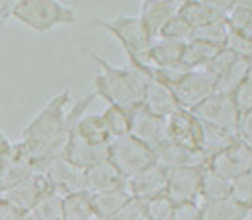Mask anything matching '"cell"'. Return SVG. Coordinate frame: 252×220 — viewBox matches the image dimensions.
<instances>
[{
  "label": "cell",
  "instance_id": "cell-1",
  "mask_svg": "<svg viewBox=\"0 0 252 220\" xmlns=\"http://www.w3.org/2000/svg\"><path fill=\"white\" fill-rule=\"evenodd\" d=\"M88 56L98 64V72L94 76V96L106 100L108 106L137 110L151 78L131 64L114 66L92 51H88Z\"/></svg>",
  "mask_w": 252,
  "mask_h": 220
},
{
  "label": "cell",
  "instance_id": "cell-2",
  "mask_svg": "<svg viewBox=\"0 0 252 220\" xmlns=\"http://www.w3.org/2000/svg\"><path fill=\"white\" fill-rule=\"evenodd\" d=\"M12 18L39 33L76 24L74 10L57 0H16Z\"/></svg>",
  "mask_w": 252,
  "mask_h": 220
},
{
  "label": "cell",
  "instance_id": "cell-3",
  "mask_svg": "<svg viewBox=\"0 0 252 220\" xmlns=\"http://www.w3.org/2000/svg\"><path fill=\"white\" fill-rule=\"evenodd\" d=\"M88 26H96L114 35V39L126 51L129 64H147V53L151 47V39L145 33L139 16H116L112 20H90Z\"/></svg>",
  "mask_w": 252,
  "mask_h": 220
},
{
  "label": "cell",
  "instance_id": "cell-4",
  "mask_svg": "<svg viewBox=\"0 0 252 220\" xmlns=\"http://www.w3.org/2000/svg\"><path fill=\"white\" fill-rule=\"evenodd\" d=\"M108 160L116 165V169L126 177L131 179L143 169L157 164V154L153 148L137 140L133 135H126L120 138H114L108 146Z\"/></svg>",
  "mask_w": 252,
  "mask_h": 220
},
{
  "label": "cell",
  "instance_id": "cell-5",
  "mask_svg": "<svg viewBox=\"0 0 252 220\" xmlns=\"http://www.w3.org/2000/svg\"><path fill=\"white\" fill-rule=\"evenodd\" d=\"M201 123L231 131L237 135L239 123L243 113L237 106L235 94H227V92H213L209 98H205L195 110H191Z\"/></svg>",
  "mask_w": 252,
  "mask_h": 220
},
{
  "label": "cell",
  "instance_id": "cell-6",
  "mask_svg": "<svg viewBox=\"0 0 252 220\" xmlns=\"http://www.w3.org/2000/svg\"><path fill=\"white\" fill-rule=\"evenodd\" d=\"M170 90L178 106L191 111L215 92V80L205 70H180Z\"/></svg>",
  "mask_w": 252,
  "mask_h": 220
},
{
  "label": "cell",
  "instance_id": "cell-7",
  "mask_svg": "<svg viewBox=\"0 0 252 220\" xmlns=\"http://www.w3.org/2000/svg\"><path fill=\"white\" fill-rule=\"evenodd\" d=\"M203 169L205 165H182L168 169L166 195L174 205L199 203Z\"/></svg>",
  "mask_w": 252,
  "mask_h": 220
},
{
  "label": "cell",
  "instance_id": "cell-8",
  "mask_svg": "<svg viewBox=\"0 0 252 220\" xmlns=\"http://www.w3.org/2000/svg\"><path fill=\"white\" fill-rule=\"evenodd\" d=\"M166 138L178 146L188 148L191 152H201L203 123L193 111L180 108L166 119Z\"/></svg>",
  "mask_w": 252,
  "mask_h": 220
},
{
  "label": "cell",
  "instance_id": "cell-9",
  "mask_svg": "<svg viewBox=\"0 0 252 220\" xmlns=\"http://www.w3.org/2000/svg\"><path fill=\"white\" fill-rule=\"evenodd\" d=\"M205 165L217 171L219 175L231 181H237L239 177L247 175L252 169V146L243 142L241 138H237L233 144H229L227 148L211 156Z\"/></svg>",
  "mask_w": 252,
  "mask_h": 220
},
{
  "label": "cell",
  "instance_id": "cell-10",
  "mask_svg": "<svg viewBox=\"0 0 252 220\" xmlns=\"http://www.w3.org/2000/svg\"><path fill=\"white\" fill-rule=\"evenodd\" d=\"M51 191H53V187H51L49 179L45 177V173L35 171L0 197L10 207H14L20 215H24V213H32L39 205V201Z\"/></svg>",
  "mask_w": 252,
  "mask_h": 220
},
{
  "label": "cell",
  "instance_id": "cell-11",
  "mask_svg": "<svg viewBox=\"0 0 252 220\" xmlns=\"http://www.w3.org/2000/svg\"><path fill=\"white\" fill-rule=\"evenodd\" d=\"M35 173L22 142H12V146L0 152V195L16 187L20 181Z\"/></svg>",
  "mask_w": 252,
  "mask_h": 220
},
{
  "label": "cell",
  "instance_id": "cell-12",
  "mask_svg": "<svg viewBox=\"0 0 252 220\" xmlns=\"http://www.w3.org/2000/svg\"><path fill=\"white\" fill-rule=\"evenodd\" d=\"M233 2H215V0H184L178 2V14L188 22L193 33L213 22L227 20Z\"/></svg>",
  "mask_w": 252,
  "mask_h": 220
},
{
  "label": "cell",
  "instance_id": "cell-13",
  "mask_svg": "<svg viewBox=\"0 0 252 220\" xmlns=\"http://www.w3.org/2000/svg\"><path fill=\"white\" fill-rule=\"evenodd\" d=\"M166 181H168V169L157 162L151 167L143 169L141 173H137L135 177L127 179V189L133 199L149 201L153 197L166 193Z\"/></svg>",
  "mask_w": 252,
  "mask_h": 220
},
{
  "label": "cell",
  "instance_id": "cell-14",
  "mask_svg": "<svg viewBox=\"0 0 252 220\" xmlns=\"http://www.w3.org/2000/svg\"><path fill=\"white\" fill-rule=\"evenodd\" d=\"M137 140L147 144L149 148H157L166 140V119L158 117L145 108H137L133 111V121H131V133Z\"/></svg>",
  "mask_w": 252,
  "mask_h": 220
},
{
  "label": "cell",
  "instance_id": "cell-15",
  "mask_svg": "<svg viewBox=\"0 0 252 220\" xmlns=\"http://www.w3.org/2000/svg\"><path fill=\"white\" fill-rule=\"evenodd\" d=\"M45 177L49 179L53 191L61 197H66L70 193L86 191L84 189V169L72 165L64 158H59L43 169Z\"/></svg>",
  "mask_w": 252,
  "mask_h": 220
},
{
  "label": "cell",
  "instance_id": "cell-16",
  "mask_svg": "<svg viewBox=\"0 0 252 220\" xmlns=\"http://www.w3.org/2000/svg\"><path fill=\"white\" fill-rule=\"evenodd\" d=\"M178 12V2L172 0H145L141 2V10H139V20L141 26L145 29V33L149 35L151 41H155L162 29V26Z\"/></svg>",
  "mask_w": 252,
  "mask_h": 220
},
{
  "label": "cell",
  "instance_id": "cell-17",
  "mask_svg": "<svg viewBox=\"0 0 252 220\" xmlns=\"http://www.w3.org/2000/svg\"><path fill=\"white\" fill-rule=\"evenodd\" d=\"M127 185V179L116 169V165L110 160L92 165L84 171V189L90 195L106 193L114 189H122Z\"/></svg>",
  "mask_w": 252,
  "mask_h": 220
},
{
  "label": "cell",
  "instance_id": "cell-18",
  "mask_svg": "<svg viewBox=\"0 0 252 220\" xmlns=\"http://www.w3.org/2000/svg\"><path fill=\"white\" fill-rule=\"evenodd\" d=\"M184 45L186 43L157 37L149 47L147 64H151L158 70H182Z\"/></svg>",
  "mask_w": 252,
  "mask_h": 220
},
{
  "label": "cell",
  "instance_id": "cell-19",
  "mask_svg": "<svg viewBox=\"0 0 252 220\" xmlns=\"http://www.w3.org/2000/svg\"><path fill=\"white\" fill-rule=\"evenodd\" d=\"M108 146H92V144L80 140L78 137L70 135L68 142H66V148H64L63 158L66 162H70L72 165H76V167L86 171L88 167L108 160Z\"/></svg>",
  "mask_w": 252,
  "mask_h": 220
},
{
  "label": "cell",
  "instance_id": "cell-20",
  "mask_svg": "<svg viewBox=\"0 0 252 220\" xmlns=\"http://www.w3.org/2000/svg\"><path fill=\"white\" fill-rule=\"evenodd\" d=\"M141 108H145L147 111H151L158 117H164V119H168L174 111L180 110L172 90L160 82H155V80H149L145 94H143V100H141Z\"/></svg>",
  "mask_w": 252,
  "mask_h": 220
},
{
  "label": "cell",
  "instance_id": "cell-21",
  "mask_svg": "<svg viewBox=\"0 0 252 220\" xmlns=\"http://www.w3.org/2000/svg\"><path fill=\"white\" fill-rule=\"evenodd\" d=\"M70 135L78 137L80 140L92 144V146H108L112 142L110 131L106 127V121L102 117V113H86L78 119V123L74 125V129L70 131Z\"/></svg>",
  "mask_w": 252,
  "mask_h": 220
},
{
  "label": "cell",
  "instance_id": "cell-22",
  "mask_svg": "<svg viewBox=\"0 0 252 220\" xmlns=\"http://www.w3.org/2000/svg\"><path fill=\"white\" fill-rule=\"evenodd\" d=\"M157 154V162L160 165H164L166 169L172 167H182V165H205L207 158L201 152H191L184 146H178L174 142H170L168 138L155 148Z\"/></svg>",
  "mask_w": 252,
  "mask_h": 220
},
{
  "label": "cell",
  "instance_id": "cell-23",
  "mask_svg": "<svg viewBox=\"0 0 252 220\" xmlns=\"http://www.w3.org/2000/svg\"><path fill=\"white\" fill-rule=\"evenodd\" d=\"M199 205L203 220H247L252 215V207L237 201L235 197L221 201H203Z\"/></svg>",
  "mask_w": 252,
  "mask_h": 220
},
{
  "label": "cell",
  "instance_id": "cell-24",
  "mask_svg": "<svg viewBox=\"0 0 252 220\" xmlns=\"http://www.w3.org/2000/svg\"><path fill=\"white\" fill-rule=\"evenodd\" d=\"M223 49V45H215L203 39H189L184 45V56H182V70H203Z\"/></svg>",
  "mask_w": 252,
  "mask_h": 220
},
{
  "label": "cell",
  "instance_id": "cell-25",
  "mask_svg": "<svg viewBox=\"0 0 252 220\" xmlns=\"http://www.w3.org/2000/svg\"><path fill=\"white\" fill-rule=\"evenodd\" d=\"M131 199L129 189H114V191H106V193H96L92 195V207H94V217L100 220H110L116 213L122 211V207Z\"/></svg>",
  "mask_w": 252,
  "mask_h": 220
},
{
  "label": "cell",
  "instance_id": "cell-26",
  "mask_svg": "<svg viewBox=\"0 0 252 220\" xmlns=\"http://www.w3.org/2000/svg\"><path fill=\"white\" fill-rule=\"evenodd\" d=\"M229 197H233V181L219 175L217 171H213L205 165L203 179H201L199 203H203V201H221V199H229Z\"/></svg>",
  "mask_w": 252,
  "mask_h": 220
},
{
  "label": "cell",
  "instance_id": "cell-27",
  "mask_svg": "<svg viewBox=\"0 0 252 220\" xmlns=\"http://www.w3.org/2000/svg\"><path fill=\"white\" fill-rule=\"evenodd\" d=\"M63 215L64 220H92L94 207H92V195L88 191H78L63 197Z\"/></svg>",
  "mask_w": 252,
  "mask_h": 220
},
{
  "label": "cell",
  "instance_id": "cell-28",
  "mask_svg": "<svg viewBox=\"0 0 252 220\" xmlns=\"http://www.w3.org/2000/svg\"><path fill=\"white\" fill-rule=\"evenodd\" d=\"M239 137L231 131H225V129H219V127H213V125H207L203 123V142H201V152L203 156L209 160L211 156H215L217 152H221L223 148H227L229 144H233Z\"/></svg>",
  "mask_w": 252,
  "mask_h": 220
},
{
  "label": "cell",
  "instance_id": "cell-29",
  "mask_svg": "<svg viewBox=\"0 0 252 220\" xmlns=\"http://www.w3.org/2000/svg\"><path fill=\"white\" fill-rule=\"evenodd\" d=\"M227 26L231 33L252 39V2H233L227 14Z\"/></svg>",
  "mask_w": 252,
  "mask_h": 220
},
{
  "label": "cell",
  "instance_id": "cell-30",
  "mask_svg": "<svg viewBox=\"0 0 252 220\" xmlns=\"http://www.w3.org/2000/svg\"><path fill=\"white\" fill-rule=\"evenodd\" d=\"M133 111L135 110H126L120 106H108L102 111V117L106 121V127L110 131L112 140L126 137L131 133V121H133Z\"/></svg>",
  "mask_w": 252,
  "mask_h": 220
},
{
  "label": "cell",
  "instance_id": "cell-31",
  "mask_svg": "<svg viewBox=\"0 0 252 220\" xmlns=\"http://www.w3.org/2000/svg\"><path fill=\"white\" fill-rule=\"evenodd\" d=\"M160 39H170V41H180V43H188L189 39L193 37V29L188 22L176 12L160 29L158 33Z\"/></svg>",
  "mask_w": 252,
  "mask_h": 220
},
{
  "label": "cell",
  "instance_id": "cell-32",
  "mask_svg": "<svg viewBox=\"0 0 252 220\" xmlns=\"http://www.w3.org/2000/svg\"><path fill=\"white\" fill-rule=\"evenodd\" d=\"M33 213H35V217L39 220H64L63 197L57 195L55 191L47 193V195L39 201V205L33 209Z\"/></svg>",
  "mask_w": 252,
  "mask_h": 220
},
{
  "label": "cell",
  "instance_id": "cell-33",
  "mask_svg": "<svg viewBox=\"0 0 252 220\" xmlns=\"http://www.w3.org/2000/svg\"><path fill=\"white\" fill-rule=\"evenodd\" d=\"M143 203H145V211H147V219L149 220H172L176 205L168 199L166 193L158 195V197H153L149 201H143Z\"/></svg>",
  "mask_w": 252,
  "mask_h": 220
},
{
  "label": "cell",
  "instance_id": "cell-34",
  "mask_svg": "<svg viewBox=\"0 0 252 220\" xmlns=\"http://www.w3.org/2000/svg\"><path fill=\"white\" fill-rule=\"evenodd\" d=\"M229 35V26H227V20H219V22H213L201 29H197L193 33V37L197 39H203V41H209V43H215V45H225V39ZM191 37V39H193Z\"/></svg>",
  "mask_w": 252,
  "mask_h": 220
},
{
  "label": "cell",
  "instance_id": "cell-35",
  "mask_svg": "<svg viewBox=\"0 0 252 220\" xmlns=\"http://www.w3.org/2000/svg\"><path fill=\"white\" fill-rule=\"evenodd\" d=\"M223 47L229 49L231 53H235L239 58H247V60L252 62V39H249V37H243L239 33H231L229 31Z\"/></svg>",
  "mask_w": 252,
  "mask_h": 220
},
{
  "label": "cell",
  "instance_id": "cell-36",
  "mask_svg": "<svg viewBox=\"0 0 252 220\" xmlns=\"http://www.w3.org/2000/svg\"><path fill=\"white\" fill-rule=\"evenodd\" d=\"M235 100H237V106H239L241 113L252 111V62L249 72H247V76L243 78L241 86L235 92Z\"/></svg>",
  "mask_w": 252,
  "mask_h": 220
},
{
  "label": "cell",
  "instance_id": "cell-37",
  "mask_svg": "<svg viewBox=\"0 0 252 220\" xmlns=\"http://www.w3.org/2000/svg\"><path fill=\"white\" fill-rule=\"evenodd\" d=\"M110 220H149L147 219V211H145V203L131 197L122 207V211L116 213Z\"/></svg>",
  "mask_w": 252,
  "mask_h": 220
},
{
  "label": "cell",
  "instance_id": "cell-38",
  "mask_svg": "<svg viewBox=\"0 0 252 220\" xmlns=\"http://www.w3.org/2000/svg\"><path fill=\"white\" fill-rule=\"evenodd\" d=\"M233 197L237 201L252 207V169L247 175H243L237 181H233Z\"/></svg>",
  "mask_w": 252,
  "mask_h": 220
},
{
  "label": "cell",
  "instance_id": "cell-39",
  "mask_svg": "<svg viewBox=\"0 0 252 220\" xmlns=\"http://www.w3.org/2000/svg\"><path fill=\"white\" fill-rule=\"evenodd\" d=\"M172 220H203L201 215V205L199 203H189V205H176Z\"/></svg>",
  "mask_w": 252,
  "mask_h": 220
},
{
  "label": "cell",
  "instance_id": "cell-40",
  "mask_svg": "<svg viewBox=\"0 0 252 220\" xmlns=\"http://www.w3.org/2000/svg\"><path fill=\"white\" fill-rule=\"evenodd\" d=\"M237 137L243 142H247L249 146H252V111L243 113L241 123H239V129H237Z\"/></svg>",
  "mask_w": 252,
  "mask_h": 220
},
{
  "label": "cell",
  "instance_id": "cell-41",
  "mask_svg": "<svg viewBox=\"0 0 252 220\" xmlns=\"http://www.w3.org/2000/svg\"><path fill=\"white\" fill-rule=\"evenodd\" d=\"M0 220H20V213L0 197Z\"/></svg>",
  "mask_w": 252,
  "mask_h": 220
},
{
  "label": "cell",
  "instance_id": "cell-42",
  "mask_svg": "<svg viewBox=\"0 0 252 220\" xmlns=\"http://www.w3.org/2000/svg\"><path fill=\"white\" fill-rule=\"evenodd\" d=\"M14 12V2L12 0H0V28L12 18Z\"/></svg>",
  "mask_w": 252,
  "mask_h": 220
},
{
  "label": "cell",
  "instance_id": "cell-43",
  "mask_svg": "<svg viewBox=\"0 0 252 220\" xmlns=\"http://www.w3.org/2000/svg\"><path fill=\"white\" fill-rule=\"evenodd\" d=\"M12 146V140L6 137V133L0 129V152H4V150H8Z\"/></svg>",
  "mask_w": 252,
  "mask_h": 220
},
{
  "label": "cell",
  "instance_id": "cell-44",
  "mask_svg": "<svg viewBox=\"0 0 252 220\" xmlns=\"http://www.w3.org/2000/svg\"><path fill=\"white\" fill-rule=\"evenodd\" d=\"M20 220H39L35 217V213L32 211V213H24V215H20Z\"/></svg>",
  "mask_w": 252,
  "mask_h": 220
},
{
  "label": "cell",
  "instance_id": "cell-45",
  "mask_svg": "<svg viewBox=\"0 0 252 220\" xmlns=\"http://www.w3.org/2000/svg\"><path fill=\"white\" fill-rule=\"evenodd\" d=\"M92 220H100V219H92Z\"/></svg>",
  "mask_w": 252,
  "mask_h": 220
}]
</instances>
